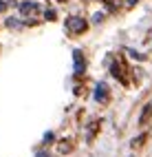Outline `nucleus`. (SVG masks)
<instances>
[{"label": "nucleus", "mask_w": 152, "mask_h": 157, "mask_svg": "<svg viewBox=\"0 0 152 157\" xmlns=\"http://www.w3.org/2000/svg\"><path fill=\"white\" fill-rule=\"evenodd\" d=\"M68 29L73 31V33H79V31L86 29V25L82 22V20H77V18H71V20H68Z\"/></svg>", "instance_id": "f257e3e1"}, {"label": "nucleus", "mask_w": 152, "mask_h": 157, "mask_svg": "<svg viewBox=\"0 0 152 157\" xmlns=\"http://www.w3.org/2000/svg\"><path fill=\"white\" fill-rule=\"evenodd\" d=\"M95 98H97L99 102H106V100H108V95H106V86H104V84H99V86H97Z\"/></svg>", "instance_id": "f03ea898"}, {"label": "nucleus", "mask_w": 152, "mask_h": 157, "mask_svg": "<svg viewBox=\"0 0 152 157\" xmlns=\"http://www.w3.org/2000/svg\"><path fill=\"white\" fill-rule=\"evenodd\" d=\"M152 113V104H148V106H146V111H143V115H141V117H139V122L141 124H146V120H148V115Z\"/></svg>", "instance_id": "7ed1b4c3"}, {"label": "nucleus", "mask_w": 152, "mask_h": 157, "mask_svg": "<svg viewBox=\"0 0 152 157\" xmlns=\"http://www.w3.org/2000/svg\"><path fill=\"white\" fill-rule=\"evenodd\" d=\"M143 140H146V135H139L137 140H132V146H141V142H143Z\"/></svg>", "instance_id": "20e7f679"}, {"label": "nucleus", "mask_w": 152, "mask_h": 157, "mask_svg": "<svg viewBox=\"0 0 152 157\" xmlns=\"http://www.w3.org/2000/svg\"><path fill=\"white\" fill-rule=\"evenodd\" d=\"M40 157H42V155H40Z\"/></svg>", "instance_id": "39448f33"}]
</instances>
